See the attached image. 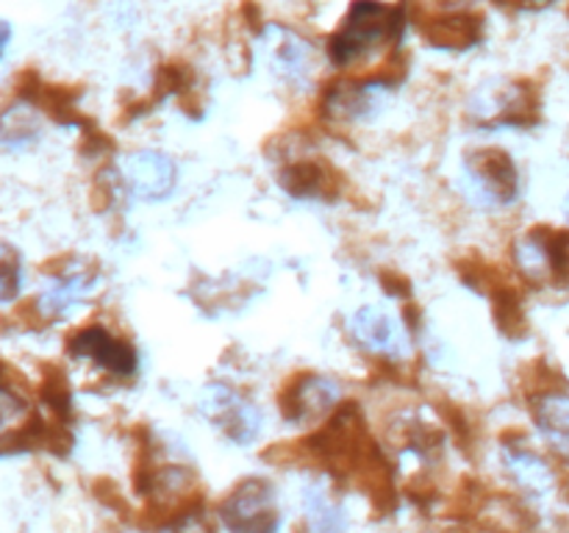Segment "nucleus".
<instances>
[{
  "mask_svg": "<svg viewBox=\"0 0 569 533\" xmlns=\"http://www.w3.org/2000/svg\"><path fill=\"white\" fill-rule=\"evenodd\" d=\"M400 33V14L383 0H356L348 17L331 37V61L342 70L361 67L381 56Z\"/></svg>",
  "mask_w": 569,
  "mask_h": 533,
  "instance_id": "1",
  "label": "nucleus"
},
{
  "mask_svg": "<svg viewBox=\"0 0 569 533\" xmlns=\"http://www.w3.org/2000/svg\"><path fill=\"white\" fill-rule=\"evenodd\" d=\"M217 520L226 533H278L281 509L276 486L264 477H244L220 500Z\"/></svg>",
  "mask_w": 569,
  "mask_h": 533,
  "instance_id": "2",
  "label": "nucleus"
},
{
  "mask_svg": "<svg viewBox=\"0 0 569 533\" xmlns=\"http://www.w3.org/2000/svg\"><path fill=\"white\" fill-rule=\"evenodd\" d=\"M461 189L483 209L509 205L517 198V170L503 150H476L461 164Z\"/></svg>",
  "mask_w": 569,
  "mask_h": 533,
  "instance_id": "3",
  "label": "nucleus"
},
{
  "mask_svg": "<svg viewBox=\"0 0 569 533\" xmlns=\"http://www.w3.org/2000/svg\"><path fill=\"white\" fill-rule=\"evenodd\" d=\"M200 414L237 444H250L261 433V411L228 386L206 389Z\"/></svg>",
  "mask_w": 569,
  "mask_h": 533,
  "instance_id": "4",
  "label": "nucleus"
},
{
  "mask_svg": "<svg viewBox=\"0 0 569 533\" xmlns=\"http://www.w3.org/2000/svg\"><path fill=\"white\" fill-rule=\"evenodd\" d=\"M178 170L170 155L159 150H133L122 155L120 161V181L133 198L139 200H167L176 189Z\"/></svg>",
  "mask_w": 569,
  "mask_h": 533,
  "instance_id": "5",
  "label": "nucleus"
},
{
  "mask_svg": "<svg viewBox=\"0 0 569 533\" xmlns=\"http://www.w3.org/2000/svg\"><path fill=\"white\" fill-rule=\"evenodd\" d=\"M503 472L511 486L531 503L550 500L561 489L553 461H548L537 450L520 447V444H506L503 447Z\"/></svg>",
  "mask_w": 569,
  "mask_h": 533,
  "instance_id": "6",
  "label": "nucleus"
},
{
  "mask_svg": "<svg viewBox=\"0 0 569 533\" xmlns=\"http://www.w3.org/2000/svg\"><path fill=\"white\" fill-rule=\"evenodd\" d=\"M339 403V383L322 375H303L283 392V420L292 425H309L331 414Z\"/></svg>",
  "mask_w": 569,
  "mask_h": 533,
  "instance_id": "7",
  "label": "nucleus"
},
{
  "mask_svg": "<svg viewBox=\"0 0 569 533\" xmlns=\"http://www.w3.org/2000/svg\"><path fill=\"white\" fill-rule=\"evenodd\" d=\"M350 333H353V339L361 348L378 355L400 359V355H406V350H409L403 328L395 322L392 314H387V311L378 309V305H361V309L350 316Z\"/></svg>",
  "mask_w": 569,
  "mask_h": 533,
  "instance_id": "8",
  "label": "nucleus"
},
{
  "mask_svg": "<svg viewBox=\"0 0 569 533\" xmlns=\"http://www.w3.org/2000/svg\"><path fill=\"white\" fill-rule=\"evenodd\" d=\"M267 42H270L272 70L281 76L283 83L303 89L317 70L311 44L306 42L303 37H298L295 31H287V28H276V26L267 28Z\"/></svg>",
  "mask_w": 569,
  "mask_h": 533,
  "instance_id": "9",
  "label": "nucleus"
},
{
  "mask_svg": "<svg viewBox=\"0 0 569 533\" xmlns=\"http://www.w3.org/2000/svg\"><path fill=\"white\" fill-rule=\"evenodd\" d=\"M70 353L76 359L94 361V364L103 366L106 372L117 378H128L137 370V353H133L131 344L111 336L103 328H87V331L76 333L70 339Z\"/></svg>",
  "mask_w": 569,
  "mask_h": 533,
  "instance_id": "10",
  "label": "nucleus"
},
{
  "mask_svg": "<svg viewBox=\"0 0 569 533\" xmlns=\"http://www.w3.org/2000/svg\"><path fill=\"white\" fill-rule=\"evenodd\" d=\"M533 425L556 459L569 461V392L545 389L533 398Z\"/></svg>",
  "mask_w": 569,
  "mask_h": 533,
  "instance_id": "11",
  "label": "nucleus"
},
{
  "mask_svg": "<svg viewBox=\"0 0 569 533\" xmlns=\"http://www.w3.org/2000/svg\"><path fill=\"white\" fill-rule=\"evenodd\" d=\"M303 520L309 533H348L350 514L326 481L303 486Z\"/></svg>",
  "mask_w": 569,
  "mask_h": 533,
  "instance_id": "12",
  "label": "nucleus"
},
{
  "mask_svg": "<svg viewBox=\"0 0 569 533\" xmlns=\"http://www.w3.org/2000/svg\"><path fill=\"white\" fill-rule=\"evenodd\" d=\"M550 233L553 231H531L515 244V264L522 275L531 283H550L556 281V264H553V244H550Z\"/></svg>",
  "mask_w": 569,
  "mask_h": 533,
  "instance_id": "13",
  "label": "nucleus"
},
{
  "mask_svg": "<svg viewBox=\"0 0 569 533\" xmlns=\"http://www.w3.org/2000/svg\"><path fill=\"white\" fill-rule=\"evenodd\" d=\"M387 98L378 87H337L328 94V117L345 122H361L376 117L383 109Z\"/></svg>",
  "mask_w": 569,
  "mask_h": 533,
  "instance_id": "14",
  "label": "nucleus"
},
{
  "mask_svg": "<svg viewBox=\"0 0 569 533\" xmlns=\"http://www.w3.org/2000/svg\"><path fill=\"white\" fill-rule=\"evenodd\" d=\"M528 111V100L522 94V89L503 87L498 89V83H483L476 94H472V114L483 122H511L517 114Z\"/></svg>",
  "mask_w": 569,
  "mask_h": 533,
  "instance_id": "15",
  "label": "nucleus"
},
{
  "mask_svg": "<svg viewBox=\"0 0 569 533\" xmlns=\"http://www.w3.org/2000/svg\"><path fill=\"white\" fill-rule=\"evenodd\" d=\"M94 283V272L89 270H70L61 272L42 294H39L37 305L44 316H61L72 309V305L81 303L89 294Z\"/></svg>",
  "mask_w": 569,
  "mask_h": 533,
  "instance_id": "16",
  "label": "nucleus"
},
{
  "mask_svg": "<svg viewBox=\"0 0 569 533\" xmlns=\"http://www.w3.org/2000/svg\"><path fill=\"white\" fill-rule=\"evenodd\" d=\"M42 131V122L33 105L17 103L0 114V142L6 148H26Z\"/></svg>",
  "mask_w": 569,
  "mask_h": 533,
  "instance_id": "17",
  "label": "nucleus"
},
{
  "mask_svg": "<svg viewBox=\"0 0 569 533\" xmlns=\"http://www.w3.org/2000/svg\"><path fill=\"white\" fill-rule=\"evenodd\" d=\"M31 425V409L22 398H17L9 386L0 383V447L22 439Z\"/></svg>",
  "mask_w": 569,
  "mask_h": 533,
  "instance_id": "18",
  "label": "nucleus"
},
{
  "mask_svg": "<svg viewBox=\"0 0 569 533\" xmlns=\"http://www.w3.org/2000/svg\"><path fill=\"white\" fill-rule=\"evenodd\" d=\"M328 175L315 161H295L283 170V189L295 198H317L326 189Z\"/></svg>",
  "mask_w": 569,
  "mask_h": 533,
  "instance_id": "19",
  "label": "nucleus"
},
{
  "mask_svg": "<svg viewBox=\"0 0 569 533\" xmlns=\"http://www.w3.org/2000/svg\"><path fill=\"white\" fill-rule=\"evenodd\" d=\"M478 37L476 22L467 20V17H448V20L433 22V28L428 31V39L439 48H467L472 39Z\"/></svg>",
  "mask_w": 569,
  "mask_h": 533,
  "instance_id": "20",
  "label": "nucleus"
},
{
  "mask_svg": "<svg viewBox=\"0 0 569 533\" xmlns=\"http://www.w3.org/2000/svg\"><path fill=\"white\" fill-rule=\"evenodd\" d=\"M22 266L20 255L9 244H0V303H11L20 294Z\"/></svg>",
  "mask_w": 569,
  "mask_h": 533,
  "instance_id": "21",
  "label": "nucleus"
},
{
  "mask_svg": "<svg viewBox=\"0 0 569 533\" xmlns=\"http://www.w3.org/2000/svg\"><path fill=\"white\" fill-rule=\"evenodd\" d=\"M9 42H11V26H9V22L0 20V56L6 53V48H9Z\"/></svg>",
  "mask_w": 569,
  "mask_h": 533,
  "instance_id": "22",
  "label": "nucleus"
},
{
  "mask_svg": "<svg viewBox=\"0 0 569 533\" xmlns=\"http://www.w3.org/2000/svg\"><path fill=\"white\" fill-rule=\"evenodd\" d=\"M565 217L569 220V192H567V198H565Z\"/></svg>",
  "mask_w": 569,
  "mask_h": 533,
  "instance_id": "23",
  "label": "nucleus"
},
{
  "mask_svg": "<svg viewBox=\"0 0 569 533\" xmlns=\"http://www.w3.org/2000/svg\"><path fill=\"white\" fill-rule=\"evenodd\" d=\"M470 533H492V531H470Z\"/></svg>",
  "mask_w": 569,
  "mask_h": 533,
  "instance_id": "24",
  "label": "nucleus"
}]
</instances>
